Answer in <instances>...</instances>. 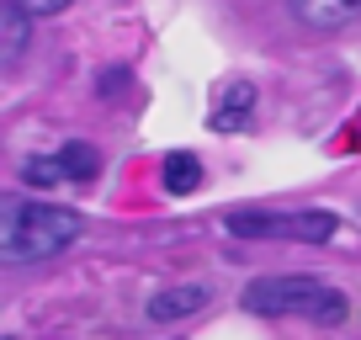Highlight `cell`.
<instances>
[{
    "label": "cell",
    "instance_id": "cell-2",
    "mask_svg": "<svg viewBox=\"0 0 361 340\" xmlns=\"http://www.w3.org/2000/svg\"><path fill=\"white\" fill-rule=\"evenodd\" d=\"M239 303L260 319H282V314H303L314 324H345L350 298L340 287H324L319 277H255L239 293Z\"/></svg>",
    "mask_w": 361,
    "mask_h": 340
},
{
    "label": "cell",
    "instance_id": "cell-8",
    "mask_svg": "<svg viewBox=\"0 0 361 340\" xmlns=\"http://www.w3.org/2000/svg\"><path fill=\"white\" fill-rule=\"evenodd\" d=\"M159 176H165V186H170L176 197H192L197 186H202V159H197V154H186V149H176V154H165Z\"/></svg>",
    "mask_w": 361,
    "mask_h": 340
},
{
    "label": "cell",
    "instance_id": "cell-5",
    "mask_svg": "<svg viewBox=\"0 0 361 340\" xmlns=\"http://www.w3.org/2000/svg\"><path fill=\"white\" fill-rule=\"evenodd\" d=\"M213 303V293H207L202 282H186V287H159L154 298H149V319L154 324H176V319H192L197 308Z\"/></svg>",
    "mask_w": 361,
    "mask_h": 340
},
{
    "label": "cell",
    "instance_id": "cell-6",
    "mask_svg": "<svg viewBox=\"0 0 361 340\" xmlns=\"http://www.w3.org/2000/svg\"><path fill=\"white\" fill-rule=\"evenodd\" d=\"M287 6L314 32H340V27H350L361 16V0H287Z\"/></svg>",
    "mask_w": 361,
    "mask_h": 340
},
{
    "label": "cell",
    "instance_id": "cell-12",
    "mask_svg": "<svg viewBox=\"0 0 361 340\" xmlns=\"http://www.w3.org/2000/svg\"><path fill=\"white\" fill-rule=\"evenodd\" d=\"M123 80H128V75H123V69H112V75H106V80H102V96H112V91H117V85H123Z\"/></svg>",
    "mask_w": 361,
    "mask_h": 340
},
{
    "label": "cell",
    "instance_id": "cell-9",
    "mask_svg": "<svg viewBox=\"0 0 361 340\" xmlns=\"http://www.w3.org/2000/svg\"><path fill=\"white\" fill-rule=\"evenodd\" d=\"M59 154H64V170H69V186H85L90 176H96V170H102V154H96V149H90V144H80V138H69V144L59 149Z\"/></svg>",
    "mask_w": 361,
    "mask_h": 340
},
{
    "label": "cell",
    "instance_id": "cell-3",
    "mask_svg": "<svg viewBox=\"0 0 361 340\" xmlns=\"http://www.w3.org/2000/svg\"><path fill=\"white\" fill-rule=\"evenodd\" d=\"M234 239H298V245H329L340 229L335 213H260V207H239L224 218Z\"/></svg>",
    "mask_w": 361,
    "mask_h": 340
},
{
    "label": "cell",
    "instance_id": "cell-10",
    "mask_svg": "<svg viewBox=\"0 0 361 340\" xmlns=\"http://www.w3.org/2000/svg\"><path fill=\"white\" fill-rule=\"evenodd\" d=\"M22 181H27V186H43V192H48V186H64V181H69L64 154H32V159L22 165Z\"/></svg>",
    "mask_w": 361,
    "mask_h": 340
},
{
    "label": "cell",
    "instance_id": "cell-4",
    "mask_svg": "<svg viewBox=\"0 0 361 340\" xmlns=\"http://www.w3.org/2000/svg\"><path fill=\"white\" fill-rule=\"evenodd\" d=\"M255 107H260L255 85L250 80H228L213 96V107H207V123H213V133H245V128H255Z\"/></svg>",
    "mask_w": 361,
    "mask_h": 340
},
{
    "label": "cell",
    "instance_id": "cell-7",
    "mask_svg": "<svg viewBox=\"0 0 361 340\" xmlns=\"http://www.w3.org/2000/svg\"><path fill=\"white\" fill-rule=\"evenodd\" d=\"M27 43H32V11L22 0H0V54H6V64H16L27 54Z\"/></svg>",
    "mask_w": 361,
    "mask_h": 340
},
{
    "label": "cell",
    "instance_id": "cell-11",
    "mask_svg": "<svg viewBox=\"0 0 361 340\" xmlns=\"http://www.w3.org/2000/svg\"><path fill=\"white\" fill-rule=\"evenodd\" d=\"M22 6H27L32 16H54V11H64L69 0H22Z\"/></svg>",
    "mask_w": 361,
    "mask_h": 340
},
{
    "label": "cell",
    "instance_id": "cell-1",
    "mask_svg": "<svg viewBox=\"0 0 361 340\" xmlns=\"http://www.w3.org/2000/svg\"><path fill=\"white\" fill-rule=\"evenodd\" d=\"M80 234H85V218H80L75 207L22 202V197H6V202H0V255L11 266L54 261V255H64Z\"/></svg>",
    "mask_w": 361,
    "mask_h": 340
}]
</instances>
